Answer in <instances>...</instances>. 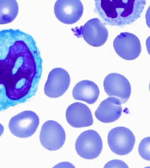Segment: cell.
<instances>
[{
  "mask_svg": "<svg viewBox=\"0 0 150 168\" xmlns=\"http://www.w3.org/2000/svg\"><path fill=\"white\" fill-rule=\"evenodd\" d=\"M83 11V4L79 0H58L54 7L56 17L61 22L72 24L81 18Z\"/></svg>",
  "mask_w": 150,
  "mask_h": 168,
  "instance_id": "10",
  "label": "cell"
},
{
  "mask_svg": "<svg viewBox=\"0 0 150 168\" xmlns=\"http://www.w3.org/2000/svg\"><path fill=\"white\" fill-rule=\"evenodd\" d=\"M103 147V141L100 135L92 130L82 132L77 138L75 143L77 154L82 158L88 160L98 157Z\"/></svg>",
  "mask_w": 150,
  "mask_h": 168,
  "instance_id": "3",
  "label": "cell"
},
{
  "mask_svg": "<svg viewBox=\"0 0 150 168\" xmlns=\"http://www.w3.org/2000/svg\"><path fill=\"white\" fill-rule=\"evenodd\" d=\"M94 11L104 24L122 27L140 17L146 4L144 0H95Z\"/></svg>",
  "mask_w": 150,
  "mask_h": 168,
  "instance_id": "2",
  "label": "cell"
},
{
  "mask_svg": "<svg viewBox=\"0 0 150 168\" xmlns=\"http://www.w3.org/2000/svg\"><path fill=\"white\" fill-rule=\"evenodd\" d=\"M18 6L14 0H0V24L10 23L16 17Z\"/></svg>",
  "mask_w": 150,
  "mask_h": 168,
  "instance_id": "15",
  "label": "cell"
},
{
  "mask_svg": "<svg viewBox=\"0 0 150 168\" xmlns=\"http://www.w3.org/2000/svg\"><path fill=\"white\" fill-rule=\"evenodd\" d=\"M104 168H128L127 165L123 161L119 160H114L108 162Z\"/></svg>",
  "mask_w": 150,
  "mask_h": 168,
  "instance_id": "17",
  "label": "cell"
},
{
  "mask_svg": "<svg viewBox=\"0 0 150 168\" xmlns=\"http://www.w3.org/2000/svg\"><path fill=\"white\" fill-rule=\"evenodd\" d=\"M138 152L140 156L145 160L150 161V137L144 138L139 146Z\"/></svg>",
  "mask_w": 150,
  "mask_h": 168,
  "instance_id": "16",
  "label": "cell"
},
{
  "mask_svg": "<svg viewBox=\"0 0 150 168\" xmlns=\"http://www.w3.org/2000/svg\"><path fill=\"white\" fill-rule=\"evenodd\" d=\"M4 131V127L0 123V136L2 135Z\"/></svg>",
  "mask_w": 150,
  "mask_h": 168,
  "instance_id": "18",
  "label": "cell"
},
{
  "mask_svg": "<svg viewBox=\"0 0 150 168\" xmlns=\"http://www.w3.org/2000/svg\"><path fill=\"white\" fill-rule=\"evenodd\" d=\"M81 34L90 45L99 47L103 45L108 37V32L104 24L97 18L91 19L81 28Z\"/></svg>",
  "mask_w": 150,
  "mask_h": 168,
  "instance_id": "11",
  "label": "cell"
},
{
  "mask_svg": "<svg viewBox=\"0 0 150 168\" xmlns=\"http://www.w3.org/2000/svg\"><path fill=\"white\" fill-rule=\"evenodd\" d=\"M105 91L109 97L117 98L121 104L125 103L131 94L130 83L124 76L112 73L108 75L103 82Z\"/></svg>",
  "mask_w": 150,
  "mask_h": 168,
  "instance_id": "8",
  "label": "cell"
},
{
  "mask_svg": "<svg viewBox=\"0 0 150 168\" xmlns=\"http://www.w3.org/2000/svg\"><path fill=\"white\" fill-rule=\"evenodd\" d=\"M66 117L68 123L75 128L88 127L93 123L90 109L86 104L79 102L73 103L68 107Z\"/></svg>",
  "mask_w": 150,
  "mask_h": 168,
  "instance_id": "12",
  "label": "cell"
},
{
  "mask_svg": "<svg viewBox=\"0 0 150 168\" xmlns=\"http://www.w3.org/2000/svg\"><path fill=\"white\" fill-rule=\"evenodd\" d=\"M113 46L117 54L127 60L136 59L141 51L140 41L135 35L128 32L121 33L114 39Z\"/></svg>",
  "mask_w": 150,
  "mask_h": 168,
  "instance_id": "7",
  "label": "cell"
},
{
  "mask_svg": "<svg viewBox=\"0 0 150 168\" xmlns=\"http://www.w3.org/2000/svg\"><path fill=\"white\" fill-rule=\"evenodd\" d=\"M39 119L34 112L25 111L15 116L11 119L9 128L14 136L25 138L32 135L39 124Z\"/></svg>",
  "mask_w": 150,
  "mask_h": 168,
  "instance_id": "4",
  "label": "cell"
},
{
  "mask_svg": "<svg viewBox=\"0 0 150 168\" xmlns=\"http://www.w3.org/2000/svg\"><path fill=\"white\" fill-rule=\"evenodd\" d=\"M135 142L133 132L124 127H118L111 129L108 136V142L111 150L115 154L124 155L132 150Z\"/></svg>",
  "mask_w": 150,
  "mask_h": 168,
  "instance_id": "5",
  "label": "cell"
},
{
  "mask_svg": "<svg viewBox=\"0 0 150 168\" xmlns=\"http://www.w3.org/2000/svg\"><path fill=\"white\" fill-rule=\"evenodd\" d=\"M34 56L25 43L18 40L0 60V101H19L29 93L35 75Z\"/></svg>",
  "mask_w": 150,
  "mask_h": 168,
  "instance_id": "1",
  "label": "cell"
},
{
  "mask_svg": "<svg viewBox=\"0 0 150 168\" xmlns=\"http://www.w3.org/2000/svg\"><path fill=\"white\" fill-rule=\"evenodd\" d=\"M100 91L93 82L84 80L78 83L72 90V95L76 100L85 102L89 104H94L97 100Z\"/></svg>",
  "mask_w": 150,
  "mask_h": 168,
  "instance_id": "14",
  "label": "cell"
},
{
  "mask_svg": "<svg viewBox=\"0 0 150 168\" xmlns=\"http://www.w3.org/2000/svg\"><path fill=\"white\" fill-rule=\"evenodd\" d=\"M70 83L68 72L61 68L52 69L49 73L44 91L47 97L56 98L62 96L68 89Z\"/></svg>",
  "mask_w": 150,
  "mask_h": 168,
  "instance_id": "9",
  "label": "cell"
},
{
  "mask_svg": "<svg viewBox=\"0 0 150 168\" xmlns=\"http://www.w3.org/2000/svg\"><path fill=\"white\" fill-rule=\"evenodd\" d=\"M66 140V134L62 127L57 122L49 120L42 125L40 140L42 146L50 150H56L61 148Z\"/></svg>",
  "mask_w": 150,
  "mask_h": 168,
  "instance_id": "6",
  "label": "cell"
},
{
  "mask_svg": "<svg viewBox=\"0 0 150 168\" xmlns=\"http://www.w3.org/2000/svg\"><path fill=\"white\" fill-rule=\"evenodd\" d=\"M121 103L117 98L110 97L103 100L95 111L97 119L102 123H111L118 119L121 115Z\"/></svg>",
  "mask_w": 150,
  "mask_h": 168,
  "instance_id": "13",
  "label": "cell"
}]
</instances>
